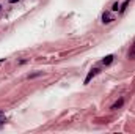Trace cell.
Masks as SVG:
<instances>
[{
	"mask_svg": "<svg viewBox=\"0 0 135 134\" xmlns=\"http://www.w3.org/2000/svg\"><path fill=\"white\" fill-rule=\"evenodd\" d=\"M102 21H104V24H108V22L113 21V16H112L110 13H104V14H102Z\"/></svg>",
	"mask_w": 135,
	"mask_h": 134,
	"instance_id": "1",
	"label": "cell"
},
{
	"mask_svg": "<svg viewBox=\"0 0 135 134\" xmlns=\"http://www.w3.org/2000/svg\"><path fill=\"white\" fill-rule=\"evenodd\" d=\"M0 114H2V112H0Z\"/></svg>",
	"mask_w": 135,
	"mask_h": 134,
	"instance_id": "10",
	"label": "cell"
},
{
	"mask_svg": "<svg viewBox=\"0 0 135 134\" xmlns=\"http://www.w3.org/2000/svg\"><path fill=\"white\" fill-rule=\"evenodd\" d=\"M112 62H113V55H107L105 59L102 60V63H104V65H110Z\"/></svg>",
	"mask_w": 135,
	"mask_h": 134,
	"instance_id": "3",
	"label": "cell"
},
{
	"mask_svg": "<svg viewBox=\"0 0 135 134\" xmlns=\"http://www.w3.org/2000/svg\"><path fill=\"white\" fill-rule=\"evenodd\" d=\"M98 73H99V69H93V71H90V74L86 76V79H85V84H88V82H90V81H91Z\"/></svg>",
	"mask_w": 135,
	"mask_h": 134,
	"instance_id": "2",
	"label": "cell"
},
{
	"mask_svg": "<svg viewBox=\"0 0 135 134\" xmlns=\"http://www.w3.org/2000/svg\"><path fill=\"white\" fill-rule=\"evenodd\" d=\"M127 5H129V0H127V2H124V3H123V5H121V8H120V11H121V13H123V11H124V10H126V8H127Z\"/></svg>",
	"mask_w": 135,
	"mask_h": 134,
	"instance_id": "6",
	"label": "cell"
},
{
	"mask_svg": "<svg viewBox=\"0 0 135 134\" xmlns=\"http://www.w3.org/2000/svg\"><path fill=\"white\" fill-rule=\"evenodd\" d=\"M0 10H2V6H0Z\"/></svg>",
	"mask_w": 135,
	"mask_h": 134,
	"instance_id": "9",
	"label": "cell"
},
{
	"mask_svg": "<svg viewBox=\"0 0 135 134\" xmlns=\"http://www.w3.org/2000/svg\"><path fill=\"white\" fill-rule=\"evenodd\" d=\"M8 2H10V3H16V2H17V0H8Z\"/></svg>",
	"mask_w": 135,
	"mask_h": 134,
	"instance_id": "8",
	"label": "cell"
},
{
	"mask_svg": "<svg viewBox=\"0 0 135 134\" xmlns=\"http://www.w3.org/2000/svg\"><path fill=\"white\" fill-rule=\"evenodd\" d=\"M118 8H120V5H118V3H115V5H113V8H112V10H113V11H118Z\"/></svg>",
	"mask_w": 135,
	"mask_h": 134,
	"instance_id": "7",
	"label": "cell"
},
{
	"mask_svg": "<svg viewBox=\"0 0 135 134\" xmlns=\"http://www.w3.org/2000/svg\"><path fill=\"white\" fill-rule=\"evenodd\" d=\"M129 59L135 60V44H133V46H132V49L129 51Z\"/></svg>",
	"mask_w": 135,
	"mask_h": 134,
	"instance_id": "5",
	"label": "cell"
},
{
	"mask_svg": "<svg viewBox=\"0 0 135 134\" xmlns=\"http://www.w3.org/2000/svg\"><path fill=\"white\" fill-rule=\"evenodd\" d=\"M123 103H124L123 100H120V101H116V103H115V104L112 106V109H113V110H116L118 107H121V106H123Z\"/></svg>",
	"mask_w": 135,
	"mask_h": 134,
	"instance_id": "4",
	"label": "cell"
}]
</instances>
